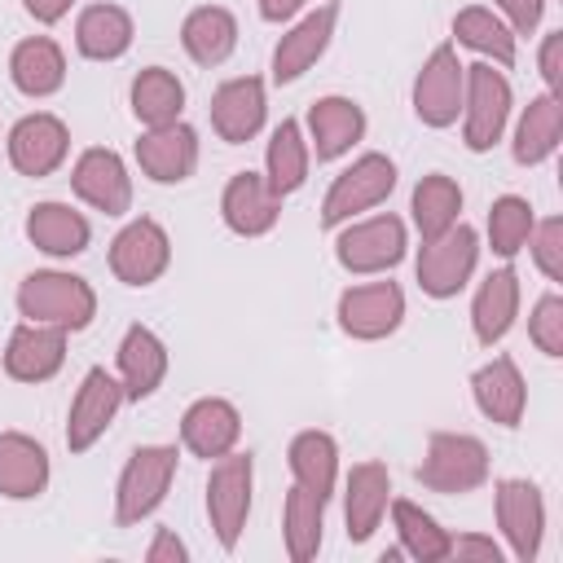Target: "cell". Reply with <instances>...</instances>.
<instances>
[{
    "label": "cell",
    "instance_id": "cell-1",
    "mask_svg": "<svg viewBox=\"0 0 563 563\" xmlns=\"http://www.w3.org/2000/svg\"><path fill=\"white\" fill-rule=\"evenodd\" d=\"M18 308L31 321H48L62 330H84L97 312L92 286L70 273H31L18 290Z\"/></svg>",
    "mask_w": 563,
    "mask_h": 563
},
{
    "label": "cell",
    "instance_id": "cell-2",
    "mask_svg": "<svg viewBox=\"0 0 563 563\" xmlns=\"http://www.w3.org/2000/svg\"><path fill=\"white\" fill-rule=\"evenodd\" d=\"M418 479L435 493H471L488 479V449L475 435L435 431L427 444V457L418 466Z\"/></svg>",
    "mask_w": 563,
    "mask_h": 563
},
{
    "label": "cell",
    "instance_id": "cell-3",
    "mask_svg": "<svg viewBox=\"0 0 563 563\" xmlns=\"http://www.w3.org/2000/svg\"><path fill=\"white\" fill-rule=\"evenodd\" d=\"M176 475V449L172 444H150V449H136L132 462L123 466V479H119V510L114 519L128 528V523H141L163 497H167V484Z\"/></svg>",
    "mask_w": 563,
    "mask_h": 563
},
{
    "label": "cell",
    "instance_id": "cell-4",
    "mask_svg": "<svg viewBox=\"0 0 563 563\" xmlns=\"http://www.w3.org/2000/svg\"><path fill=\"white\" fill-rule=\"evenodd\" d=\"M246 510H251V453H233V457L224 453L207 479V515L224 550L238 545Z\"/></svg>",
    "mask_w": 563,
    "mask_h": 563
},
{
    "label": "cell",
    "instance_id": "cell-5",
    "mask_svg": "<svg viewBox=\"0 0 563 563\" xmlns=\"http://www.w3.org/2000/svg\"><path fill=\"white\" fill-rule=\"evenodd\" d=\"M475 229L471 224H449L440 238L422 242V255H418V286L435 299H449L466 286L471 268H475Z\"/></svg>",
    "mask_w": 563,
    "mask_h": 563
},
{
    "label": "cell",
    "instance_id": "cell-6",
    "mask_svg": "<svg viewBox=\"0 0 563 563\" xmlns=\"http://www.w3.org/2000/svg\"><path fill=\"white\" fill-rule=\"evenodd\" d=\"M391 185H396V167H391L387 154H365V158H356V163L330 185L325 207H321V224L334 229V224H343L352 211H365V207L383 202V198L391 194Z\"/></svg>",
    "mask_w": 563,
    "mask_h": 563
},
{
    "label": "cell",
    "instance_id": "cell-7",
    "mask_svg": "<svg viewBox=\"0 0 563 563\" xmlns=\"http://www.w3.org/2000/svg\"><path fill=\"white\" fill-rule=\"evenodd\" d=\"M462 92H466V145L471 150H488L506 128L510 84L493 66H466Z\"/></svg>",
    "mask_w": 563,
    "mask_h": 563
},
{
    "label": "cell",
    "instance_id": "cell-8",
    "mask_svg": "<svg viewBox=\"0 0 563 563\" xmlns=\"http://www.w3.org/2000/svg\"><path fill=\"white\" fill-rule=\"evenodd\" d=\"M172 260V242L154 220H132L114 242H110V268L128 286H150Z\"/></svg>",
    "mask_w": 563,
    "mask_h": 563
},
{
    "label": "cell",
    "instance_id": "cell-9",
    "mask_svg": "<svg viewBox=\"0 0 563 563\" xmlns=\"http://www.w3.org/2000/svg\"><path fill=\"white\" fill-rule=\"evenodd\" d=\"M462 75L466 66H457V53L449 44H440L431 53V62L422 66L418 84H413V110L422 123L431 128H444L457 119V106H462Z\"/></svg>",
    "mask_w": 563,
    "mask_h": 563
},
{
    "label": "cell",
    "instance_id": "cell-10",
    "mask_svg": "<svg viewBox=\"0 0 563 563\" xmlns=\"http://www.w3.org/2000/svg\"><path fill=\"white\" fill-rule=\"evenodd\" d=\"M405 317V295L396 282H374V286H356L339 299V325L352 339H383L400 325Z\"/></svg>",
    "mask_w": 563,
    "mask_h": 563
},
{
    "label": "cell",
    "instance_id": "cell-11",
    "mask_svg": "<svg viewBox=\"0 0 563 563\" xmlns=\"http://www.w3.org/2000/svg\"><path fill=\"white\" fill-rule=\"evenodd\" d=\"M400 255H405V224L396 216H378V220L352 224L339 238V264L352 268V273L391 268V264H400Z\"/></svg>",
    "mask_w": 563,
    "mask_h": 563
},
{
    "label": "cell",
    "instance_id": "cell-12",
    "mask_svg": "<svg viewBox=\"0 0 563 563\" xmlns=\"http://www.w3.org/2000/svg\"><path fill=\"white\" fill-rule=\"evenodd\" d=\"M119 405H123V387L106 369H88L84 374V387H79V396L70 405V422H66L70 453H84L110 427V418L119 413Z\"/></svg>",
    "mask_w": 563,
    "mask_h": 563
},
{
    "label": "cell",
    "instance_id": "cell-13",
    "mask_svg": "<svg viewBox=\"0 0 563 563\" xmlns=\"http://www.w3.org/2000/svg\"><path fill=\"white\" fill-rule=\"evenodd\" d=\"M497 519L510 537V550L528 563L541 550V528H545V506H541V488L528 479H501L497 484Z\"/></svg>",
    "mask_w": 563,
    "mask_h": 563
},
{
    "label": "cell",
    "instance_id": "cell-14",
    "mask_svg": "<svg viewBox=\"0 0 563 563\" xmlns=\"http://www.w3.org/2000/svg\"><path fill=\"white\" fill-rule=\"evenodd\" d=\"M66 361V330L62 325H44V321H31L22 330H13L9 339V352H4V369L22 383H44L62 369Z\"/></svg>",
    "mask_w": 563,
    "mask_h": 563
},
{
    "label": "cell",
    "instance_id": "cell-15",
    "mask_svg": "<svg viewBox=\"0 0 563 563\" xmlns=\"http://www.w3.org/2000/svg\"><path fill=\"white\" fill-rule=\"evenodd\" d=\"M66 123L53 114H26L13 132H9V158L22 176H48L62 158H66Z\"/></svg>",
    "mask_w": 563,
    "mask_h": 563
},
{
    "label": "cell",
    "instance_id": "cell-16",
    "mask_svg": "<svg viewBox=\"0 0 563 563\" xmlns=\"http://www.w3.org/2000/svg\"><path fill=\"white\" fill-rule=\"evenodd\" d=\"M70 185L88 207H97L106 216H123L132 202V185H128V172H123L114 150H84Z\"/></svg>",
    "mask_w": 563,
    "mask_h": 563
},
{
    "label": "cell",
    "instance_id": "cell-17",
    "mask_svg": "<svg viewBox=\"0 0 563 563\" xmlns=\"http://www.w3.org/2000/svg\"><path fill=\"white\" fill-rule=\"evenodd\" d=\"M136 163H141L145 176H154L163 185L185 180L194 172V163H198V136H194V128H185V123L150 128L136 141Z\"/></svg>",
    "mask_w": 563,
    "mask_h": 563
},
{
    "label": "cell",
    "instance_id": "cell-18",
    "mask_svg": "<svg viewBox=\"0 0 563 563\" xmlns=\"http://www.w3.org/2000/svg\"><path fill=\"white\" fill-rule=\"evenodd\" d=\"M211 123L229 145L251 141L260 132V123H264V84L255 75L220 84L216 97H211Z\"/></svg>",
    "mask_w": 563,
    "mask_h": 563
},
{
    "label": "cell",
    "instance_id": "cell-19",
    "mask_svg": "<svg viewBox=\"0 0 563 563\" xmlns=\"http://www.w3.org/2000/svg\"><path fill=\"white\" fill-rule=\"evenodd\" d=\"M220 211H224V224H229L233 233L255 238V233H268V229L277 224L282 198H277L255 172H238V176L229 180V189H224Z\"/></svg>",
    "mask_w": 563,
    "mask_h": 563
},
{
    "label": "cell",
    "instance_id": "cell-20",
    "mask_svg": "<svg viewBox=\"0 0 563 563\" xmlns=\"http://www.w3.org/2000/svg\"><path fill=\"white\" fill-rule=\"evenodd\" d=\"M334 18H339V4H321V9H317L312 18H303L290 35H282V44H277V53H273V75H277V84L299 79V75L325 53L330 31H334Z\"/></svg>",
    "mask_w": 563,
    "mask_h": 563
},
{
    "label": "cell",
    "instance_id": "cell-21",
    "mask_svg": "<svg viewBox=\"0 0 563 563\" xmlns=\"http://www.w3.org/2000/svg\"><path fill=\"white\" fill-rule=\"evenodd\" d=\"M238 431H242L238 409H233L229 400H216V396L189 405V413H185V422H180V435H185V444H189L198 457H224V453L238 444Z\"/></svg>",
    "mask_w": 563,
    "mask_h": 563
},
{
    "label": "cell",
    "instance_id": "cell-22",
    "mask_svg": "<svg viewBox=\"0 0 563 563\" xmlns=\"http://www.w3.org/2000/svg\"><path fill=\"white\" fill-rule=\"evenodd\" d=\"M471 387H475V405L484 409V418H493L501 427H519L528 391H523V378H519V369H515L510 356H497L493 365H484L471 378Z\"/></svg>",
    "mask_w": 563,
    "mask_h": 563
},
{
    "label": "cell",
    "instance_id": "cell-23",
    "mask_svg": "<svg viewBox=\"0 0 563 563\" xmlns=\"http://www.w3.org/2000/svg\"><path fill=\"white\" fill-rule=\"evenodd\" d=\"M387 493H391V479H387V466L378 462H361L352 466L347 475V501H343V515H347V537L352 541H365L383 510H387Z\"/></svg>",
    "mask_w": 563,
    "mask_h": 563
},
{
    "label": "cell",
    "instance_id": "cell-24",
    "mask_svg": "<svg viewBox=\"0 0 563 563\" xmlns=\"http://www.w3.org/2000/svg\"><path fill=\"white\" fill-rule=\"evenodd\" d=\"M48 484V453L18 431L0 435V493L4 497H35Z\"/></svg>",
    "mask_w": 563,
    "mask_h": 563
},
{
    "label": "cell",
    "instance_id": "cell-25",
    "mask_svg": "<svg viewBox=\"0 0 563 563\" xmlns=\"http://www.w3.org/2000/svg\"><path fill=\"white\" fill-rule=\"evenodd\" d=\"M119 369H123V396L145 400L167 374V352L145 325H132L119 343Z\"/></svg>",
    "mask_w": 563,
    "mask_h": 563
},
{
    "label": "cell",
    "instance_id": "cell-26",
    "mask_svg": "<svg viewBox=\"0 0 563 563\" xmlns=\"http://www.w3.org/2000/svg\"><path fill=\"white\" fill-rule=\"evenodd\" d=\"M180 40H185V53H189L198 66H220V62L233 53V44H238V22H233L229 9L202 4V9H194V13L185 18Z\"/></svg>",
    "mask_w": 563,
    "mask_h": 563
},
{
    "label": "cell",
    "instance_id": "cell-27",
    "mask_svg": "<svg viewBox=\"0 0 563 563\" xmlns=\"http://www.w3.org/2000/svg\"><path fill=\"white\" fill-rule=\"evenodd\" d=\"M308 128H312V141H317V158H339L343 150H352V141H361L365 114L347 97H321L308 110Z\"/></svg>",
    "mask_w": 563,
    "mask_h": 563
},
{
    "label": "cell",
    "instance_id": "cell-28",
    "mask_svg": "<svg viewBox=\"0 0 563 563\" xmlns=\"http://www.w3.org/2000/svg\"><path fill=\"white\" fill-rule=\"evenodd\" d=\"M9 70H13V84H18L26 97H48V92H57L62 79H66L62 48H57L53 40H44V35L22 40V44L13 48Z\"/></svg>",
    "mask_w": 563,
    "mask_h": 563
},
{
    "label": "cell",
    "instance_id": "cell-29",
    "mask_svg": "<svg viewBox=\"0 0 563 563\" xmlns=\"http://www.w3.org/2000/svg\"><path fill=\"white\" fill-rule=\"evenodd\" d=\"M26 238L48 255H79L88 246V220L62 202H40L26 216Z\"/></svg>",
    "mask_w": 563,
    "mask_h": 563
},
{
    "label": "cell",
    "instance_id": "cell-30",
    "mask_svg": "<svg viewBox=\"0 0 563 563\" xmlns=\"http://www.w3.org/2000/svg\"><path fill=\"white\" fill-rule=\"evenodd\" d=\"M515 308H519V277H515V268L488 273V282H484L479 295H475V312H471V317H475V339L493 347V343L510 330Z\"/></svg>",
    "mask_w": 563,
    "mask_h": 563
},
{
    "label": "cell",
    "instance_id": "cell-31",
    "mask_svg": "<svg viewBox=\"0 0 563 563\" xmlns=\"http://www.w3.org/2000/svg\"><path fill=\"white\" fill-rule=\"evenodd\" d=\"M75 40H79V53L84 57L110 62V57H119L132 44V18L119 4H92V9L79 13Z\"/></svg>",
    "mask_w": 563,
    "mask_h": 563
},
{
    "label": "cell",
    "instance_id": "cell-32",
    "mask_svg": "<svg viewBox=\"0 0 563 563\" xmlns=\"http://www.w3.org/2000/svg\"><path fill=\"white\" fill-rule=\"evenodd\" d=\"M180 106H185V88H180V79L172 70L150 66V70H141L132 79V110H136L141 123L167 128V123H176Z\"/></svg>",
    "mask_w": 563,
    "mask_h": 563
},
{
    "label": "cell",
    "instance_id": "cell-33",
    "mask_svg": "<svg viewBox=\"0 0 563 563\" xmlns=\"http://www.w3.org/2000/svg\"><path fill=\"white\" fill-rule=\"evenodd\" d=\"M559 132H563V106L554 92L528 101L523 119H519V132H515V158L519 163H541L554 154L559 145Z\"/></svg>",
    "mask_w": 563,
    "mask_h": 563
},
{
    "label": "cell",
    "instance_id": "cell-34",
    "mask_svg": "<svg viewBox=\"0 0 563 563\" xmlns=\"http://www.w3.org/2000/svg\"><path fill=\"white\" fill-rule=\"evenodd\" d=\"M290 471L299 479V488H308L312 497H330L334 488V440L325 431H303L290 444Z\"/></svg>",
    "mask_w": 563,
    "mask_h": 563
},
{
    "label": "cell",
    "instance_id": "cell-35",
    "mask_svg": "<svg viewBox=\"0 0 563 563\" xmlns=\"http://www.w3.org/2000/svg\"><path fill=\"white\" fill-rule=\"evenodd\" d=\"M303 176H308V150H303V136H299V123L282 119V128L268 141V189L277 198L295 194L303 185Z\"/></svg>",
    "mask_w": 563,
    "mask_h": 563
},
{
    "label": "cell",
    "instance_id": "cell-36",
    "mask_svg": "<svg viewBox=\"0 0 563 563\" xmlns=\"http://www.w3.org/2000/svg\"><path fill=\"white\" fill-rule=\"evenodd\" d=\"M462 211V189L449 176H422L413 189V220L422 229V242L440 238Z\"/></svg>",
    "mask_w": 563,
    "mask_h": 563
},
{
    "label": "cell",
    "instance_id": "cell-37",
    "mask_svg": "<svg viewBox=\"0 0 563 563\" xmlns=\"http://www.w3.org/2000/svg\"><path fill=\"white\" fill-rule=\"evenodd\" d=\"M321 510L325 501L312 497L308 488H290L286 493V550L295 563H308L321 545Z\"/></svg>",
    "mask_w": 563,
    "mask_h": 563
},
{
    "label": "cell",
    "instance_id": "cell-38",
    "mask_svg": "<svg viewBox=\"0 0 563 563\" xmlns=\"http://www.w3.org/2000/svg\"><path fill=\"white\" fill-rule=\"evenodd\" d=\"M391 515H396V532H400V541H405V550H409L413 559L435 563V559L449 554V532H444L427 510H418L413 501H396Z\"/></svg>",
    "mask_w": 563,
    "mask_h": 563
},
{
    "label": "cell",
    "instance_id": "cell-39",
    "mask_svg": "<svg viewBox=\"0 0 563 563\" xmlns=\"http://www.w3.org/2000/svg\"><path fill=\"white\" fill-rule=\"evenodd\" d=\"M453 35H457L462 44L479 48V53H493L501 66L515 62V40H510V31H506L488 9H462V13L453 18Z\"/></svg>",
    "mask_w": 563,
    "mask_h": 563
},
{
    "label": "cell",
    "instance_id": "cell-40",
    "mask_svg": "<svg viewBox=\"0 0 563 563\" xmlns=\"http://www.w3.org/2000/svg\"><path fill=\"white\" fill-rule=\"evenodd\" d=\"M532 233V207L515 194L497 198L493 211H488V238H493V251L497 255H515Z\"/></svg>",
    "mask_w": 563,
    "mask_h": 563
},
{
    "label": "cell",
    "instance_id": "cell-41",
    "mask_svg": "<svg viewBox=\"0 0 563 563\" xmlns=\"http://www.w3.org/2000/svg\"><path fill=\"white\" fill-rule=\"evenodd\" d=\"M528 334H532V343H537L545 356H563V299H559V295H545V299L532 308Z\"/></svg>",
    "mask_w": 563,
    "mask_h": 563
},
{
    "label": "cell",
    "instance_id": "cell-42",
    "mask_svg": "<svg viewBox=\"0 0 563 563\" xmlns=\"http://www.w3.org/2000/svg\"><path fill=\"white\" fill-rule=\"evenodd\" d=\"M532 255H537V264H541V273H545L550 282L563 277V220H545V224L537 229Z\"/></svg>",
    "mask_w": 563,
    "mask_h": 563
},
{
    "label": "cell",
    "instance_id": "cell-43",
    "mask_svg": "<svg viewBox=\"0 0 563 563\" xmlns=\"http://www.w3.org/2000/svg\"><path fill=\"white\" fill-rule=\"evenodd\" d=\"M497 4L506 9V18L515 22L519 35L537 31V22H541V0H497Z\"/></svg>",
    "mask_w": 563,
    "mask_h": 563
},
{
    "label": "cell",
    "instance_id": "cell-44",
    "mask_svg": "<svg viewBox=\"0 0 563 563\" xmlns=\"http://www.w3.org/2000/svg\"><path fill=\"white\" fill-rule=\"evenodd\" d=\"M449 554H457V559H484V563H497V559H501V550H497L493 541H484V537L449 541Z\"/></svg>",
    "mask_w": 563,
    "mask_h": 563
},
{
    "label": "cell",
    "instance_id": "cell-45",
    "mask_svg": "<svg viewBox=\"0 0 563 563\" xmlns=\"http://www.w3.org/2000/svg\"><path fill=\"white\" fill-rule=\"evenodd\" d=\"M167 559H172V563H180V559H185V545L176 541V532H167V528H163V532L154 537V545H150V563H167Z\"/></svg>",
    "mask_w": 563,
    "mask_h": 563
},
{
    "label": "cell",
    "instance_id": "cell-46",
    "mask_svg": "<svg viewBox=\"0 0 563 563\" xmlns=\"http://www.w3.org/2000/svg\"><path fill=\"white\" fill-rule=\"evenodd\" d=\"M559 48H563V35H545V48H541V75L550 88H559Z\"/></svg>",
    "mask_w": 563,
    "mask_h": 563
},
{
    "label": "cell",
    "instance_id": "cell-47",
    "mask_svg": "<svg viewBox=\"0 0 563 563\" xmlns=\"http://www.w3.org/2000/svg\"><path fill=\"white\" fill-rule=\"evenodd\" d=\"M66 9H70V0H26V13L40 22H57Z\"/></svg>",
    "mask_w": 563,
    "mask_h": 563
},
{
    "label": "cell",
    "instance_id": "cell-48",
    "mask_svg": "<svg viewBox=\"0 0 563 563\" xmlns=\"http://www.w3.org/2000/svg\"><path fill=\"white\" fill-rule=\"evenodd\" d=\"M299 4H303V0H260V13H264L268 22H282V18H290Z\"/></svg>",
    "mask_w": 563,
    "mask_h": 563
}]
</instances>
